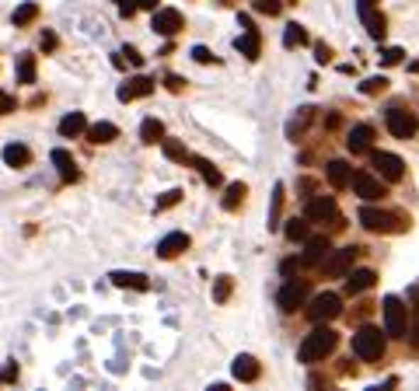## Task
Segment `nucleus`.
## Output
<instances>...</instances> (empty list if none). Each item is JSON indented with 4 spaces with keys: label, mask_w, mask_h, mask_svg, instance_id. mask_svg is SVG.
Returning a JSON list of instances; mask_svg holds the SVG:
<instances>
[{
    "label": "nucleus",
    "mask_w": 419,
    "mask_h": 391,
    "mask_svg": "<svg viewBox=\"0 0 419 391\" xmlns=\"http://www.w3.org/2000/svg\"><path fill=\"white\" fill-rule=\"evenodd\" d=\"M335 343H339V336L329 329V321H318V325H315V329L300 339L297 360H300V363H318V360H325V356L332 353Z\"/></svg>",
    "instance_id": "f257e3e1"
},
{
    "label": "nucleus",
    "mask_w": 419,
    "mask_h": 391,
    "mask_svg": "<svg viewBox=\"0 0 419 391\" xmlns=\"http://www.w3.org/2000/svg\"><path fill=\"white\" fill-rule=\"evenodd\" d=\"M353 353H357L360 360H381V356H384V336H381V329L364 325V329L353 336Z\"/></svg>",
    "instance_id": "f03ea898"
},
{
    "label": "nucleus",
    "mask_w": 419,
    "mask_h": 391,
    "mask_svg": "<svg viewBox=\"0 0 419 391\" xmlns=\"http://www.w3.org/2000/svg\"><path fill=\"white\" fill-rule=\"evenodd\" d=\"M406 329H409V307L402 304L395 294H388L384 297V336H406Z\"/></svg>",
    "instance_id": "7ed1b4c3"
},
{
    "label": "nucleus",
    "mask_w": 419,
    "mask_h": 391,
    "mask_svg": "<svg viewBox=\"0 0 419 391\" xmlns=\"http://www.w3.org/2000/svg\"><path fill=\"white\" fill-rule=\"evenodd\" d=\"M342 314V297L332 294V290H325V294H315L311 301H308V318L318 325V321H332Z\"/></svg>",
    "instance_id": "20e7f679"
},
{
    "label": "nucleus",
    "mask_w": 419,
    "mask_h": 391,
    "mask_svg": "<svg viewBox=\"0 0 419 391\" xmlns=\"http://www.w3.org/2000/svg\"><path fill=\"white\" fill-rule=\"evenodd\" d=\"M360 224H364L371 234H391V231H402V227H406L402 217H395V214H388V210H374V206H364V210H360Z\"/></svg>",
    "instance_id": "39448f33"
},
{
    "label": "nucleus",
    "mask_w": 419,
    "mask_h": 391,
    "mask_svg": "<svg viewBox=\"0 0 419 391\" xmlns=\"http://www.w3.org/2000/svg\"><path fill=\"white\" fill-rule=\"evenodd\" d=\"M304 217L315 220V224H335V227H342V217H339V206H335V196H311L308 199V210H304Z\"/></svg>",
    "instance_id": "423d86ee"
},
{
    "label": "nucleus",
    "mask_w": 419,
    "mask_h": 391,
    "mask_svg": "<svg viewBox=\"0 0 419 391\" xmlns=\"http://www.w3.org/2000/svg\"><path fill=\"white\" fill-rule=\"evenodd\" d=\"M384 123H388V130L395 133L398 140H409V136L419 130L416 116H413V112H406L402 105H391V109L384 112Z\"/></svg>",
    "instance_id": "0eeeda50"
},
{
    "label": "nucleus",
    "mask_w": 419,
    "mask_h": 391,
    "mask_svg": "<svg viewBox=\"0 0 419 391\" xmlns=\"http://www.w3.org/2000/svg\"><path fill=\"white\" fill-rule=\"evenodd\" d=\"M276 304H280V311H297V307L308 304V283L304 280H287L283 287H280V294H276Z\"/></svg>",
    "instance_id": "6e6552de"
},
{
    "label": "nucleus",
    "mask_w": 419,
    "mask_h": 391,
    "mask_svg": "<svg viewBox=\"0 0 419 391\" xmlns=\"http://www.w3.org/2000/svg\"><path fill=\"white\" fill-rule=\"evenodd\" d=\"M371 161H374L377 175H381L384 182H402V178H406V161H402L398 154H388V150H374V154H371Z\"/></svg>",
    "instance_id": "1a4fd4ad"
},
{
    "label": "nucleus",
    "mask_w": 419,
    "mask_h": 391,
    "mask_svg": "<svg viewBox=\"0 0 419 391\" xmlns=\"http://www.w3.org/2000/svg\"><path fill=\"white\" fill-rule=\"evenodd\" d=\"M329 255H332V241H329L325 234H315V238L308 234V238H304V255H300L304 265H311V269H315V265H325Z\"/></svg>",
    "instance_id": "9d476101"
},
{
    "label": "nucleus",
    "mask_w": 419,
    "mask_h": 391,
    "mask_svg": "<svg viewBox=\"0 0 419 391\" xmlns=\"http://www.w3.org/2000/svg\"><path fill=\"white\" fill-rule=\"evenodd\" d=\"M151 28H154L158 35L171 39V35H178V32L185 28V21H182V14H178L175 7H158V11H154V21H151Z\"/></svg>",
    "instance_id": "9b49d317"
},
{
    "label": "nucleus",
    "mask_w": 419,
    "mask_h": 391,
    "mask_svg": "<svg viewBox=\"0 0 419 391\" xmlns=\"http://www.w3.org/2000/svg\"><path fill=\"white\" fill-rule=\"evenodd\" d=\"M360 252H364L360 245H346V248L332 252V255L325 259V265H322V269H325L329 276H346V272L353 269V262H357V255H360Z\"/></svg>",
    "instance_id": "f8f14e48"
},
{
    "label": "nucleus",
    "mask_w": 419,
    "mask_h": 391,
    "mask_svg": "<svg viewBox=\"0 0 419 391\" xmlns=\"http://www.w3.org/2000/svg\"><path fill=\"white\" fill-rule=\"evenodd\" d=\"M371 143H374V126H367V123H360V126H353L346 133V150L349 154H367Z\"/></svg>",
    "instance_id": "ddd939ff"
},
{
    "label": "nucleus",
    "mask_w": 419,
    "mask_h": 391,
    "mask_svg": "<svg viewBox=\"0 0 419 391\" xmlns=\"http://www.w3.org/2000/svg\"><path fill=\"white\" fill-rule=\"evenodd\" d=\"M353 189H357V196L360 199H381L384 196V185H381V178H374V175H367V172H357L353 175Z\"/></svg>",
    "instance_id": "4468645a"
},
{
    "label": "nucleus",
    "mask_w": 419,
    "mask_h": 391,
    "mask_svg": "<svg viewBox=\"0 0 419 391\" xmlns=\"http://www.w3.org/2000/svg\"><path fill=\"white\" fill-rule=\"evenodd\" d=\"M189 248V234H182V231H171L165 234L161 241H158V255L161 259H175V255H182Z\"/></svg>",
    "instance_id": "2eb2a0df"
},
{
    "label": "nucleus",
    "mask_w": 419,
    "mask_h": 391,
    "mask_svg": "<svg viewBox=\"0 0 419 391\" xmlns=\"http://www.w3.org/2000/svg\"><path fill=\"white\" fill-rule=\"evenodd\" d=\"M374 269H349L346 272V294L353 297V294H364V290H371L374 287Z\"/></svg>",
    "instance_id": "dca6fc26"
},
{
    "label": "nucleus",
    "mask_w": 419,
    "mask_h": 391,
    "mask_svg": "<svg viewBox=\"0 0 419 391\" xmlns=\"http://www.w3.org/2000/svg\"><path fill=\"white\" fill-rule=\"evenodd\" d=\"M151 91H154V81H151V77H143V74H140V77H129V81H126V84L119 87V101H133V98H147Z\"/></svg>",
    "instance_id": "f3484780"
},
{
    "label": "nucleus",
    "mask_w": 419,
    "mask_h": 391,
    "mask_svg": "<svg viewBox=\"0 0 419 391\" xmlns=\"http://www.w3.org/2000/svg\"><path fill=\"white\" fill-rule=\"evenodd\" d=\"M231 370H234V378H238V381H245V385H249V381H259V374H262L259 360H255V356H249V353L234 356V367H231Z\"/></svg>",
    "instance_id": "a211bd4d"
},
{
    "label": "nucleus",
    "mask_w": 419,
    "mask_h": 391,
    "mask_svg": "<svg viewBox=\"0 0 419 391\" xmlns=\"http://www.w3.org/2000/svg\"><path fill=\"white\" fill-rule=\"evenodd\" d=\"M360 18H364V28H367V35L371 39H384V32H388V21H384V14L377 11V7H367V11H360Z\"/></svg>",
    "instance_id": "6ab92c4d"
},
{
    "label": "nucleus",
    "mask_w": 419,
    "mask_h": 391,
    "mask_svg": "<svg viewBox=\"0 0 419 391\" xmlns=\"http://www.w3.org/2000/svg\"><path fill=\"white\" fill-rule=\"evenodd\" d=\"M53 165H56V172H60V178H63V182H77V178H81L77 165H74V158H70L63 147H56V150H53Z\"/></svg>",
    "instance_id": "aec40b11"
},
{
    "label": "nucleus",
    "mask_w": 419,
    "mask_h": 391,
    "mask_svg": "<svg viewBox=\"0 0 419 391\" xmlns=\"http://www.w3.org/2000/svg\"><path fill=\"white\" fill-rule=\"evenodd\" d=\"M116 287H133V290H151V280L143 276V272H126V269H116L112 276H109Z\"/></svg>",
    "instance_id": "412c9836"
},
{
    "label": "nucleus",
    "mask_w": 419,
    "mask_h": 391,
    "mask_svg": "<svg viewBox=\"0 0 419 391\" xmlns=\"http://www.w3.org/2000/svg\"><path fill=\"white\" fill-rule=\"evenodd\" d=\"M325 175H329L332 189H346V185L353 182V168H349L346 161H329V165H325Z\"/></svg>",
    "instance_id": "4be33fe9"
},
{
    "label": "nucleus",
    "mask_w": 419,
    "mask_h": 391,
    "mask_svg": "<svg viewBox=\"0 0 419 391\" xmlns=\"http://www.w3.org/2000/svg\"><path fill=\"white\" fill-rule=\"evenodd\" d=\"M4 161H7V168H25L32 161V150L25 143H7L4 147Z\"/></svg>",
    "instance_id": "5701e85b"
},
{
    "label": "nucleus",
    "mask_w": 419,
    "mask_h": 391,
    "mask_svg": "<svg viewBox=\"0 0 419 391\" xmlns=\"http://www.w3.org/2000/svg\"><path fill=\"white\" fill-rule=\"evenodd\" d=\"M116 136H119L116 123H94V126H87V140L91 143H112Z\"/></svg>",
    "instance_id": "b1692460"
},
{
    "label": "nucleus",
    "mask_w": 419,
    "mask_h": 391,
    "mask_svg": "<svg viewBox=\"0 0 419 391\" xmlns=\"http://www.w3.org/2000/svg\"><path fill=\"white\" fill-rule=\"evenodd\" d=\"M60 133H63V136H81V133H87V119H84V112H70V116H63V119H60Z\"/></svg>",
    "instance_id": "393cba45"
},
{
    "label": "nucleus",
    "mask_w": 419,
    "mask_h": 391,
    "mask_svg": "<svg viewBox=\"0 0 419 391\" xmlns=\"http://www.w3.org/2000/svg\"><path fill=\"white\" fill-rule=\"evenodd\" d=\"M238 49H241V56H249V60H259V49H262V43H259V32L255 28H249L245 35H238Z\"/></svg>",
    "instance_id": "a878e982"
},
{
    "label": "nucleus",
    "mask_w": 419,
    "mask_h": 391,
    "mask_svg": "<svg viewBox=\"0 0 419 391\" xmlns=\"http://www.w3.org/2000/svg\"><path fill=\"white\" fill-rule=\"evenodd\" d=\"M140 140H143V143H161V140H165V123H161V119H143Z\"/></svg>",
    "instance_id": "bb28decb"
},
{
    "label": "nucleus",
    "mask_w": 419,
    "mask_h": 391,
    "mask_svg": "<svg viewBox=\"0 0 419 391\" xmlns=\"http://www.w3.org/2000/svg\"><path fill=\"white\" fill-rule=\"evenodd\" d=\"M18 84H36V56H18Z\"/></svg>",
    "instance_id": "cd10ccee"
},
{
    "label": "nucleus",
    "mask_w": 419,
    "mask_h": 391,
    "mask_svg": "<svg viewBox=\"0 0 419 391\" xmlns=\"http://www.w3.org/2000/svg\"><path fill=\"white\" fill-rule=\"evenodd\" d=\"M189 165H196V168H200V175H203V182H207V185H213V189L224 182V178H220V172L213 168V161H207V158H189Z\"/></svg>",
    "instance_id": "c85d7f7f"
},
{
    "label": "nucleus",
    "mask_w": 419,
    "mask_h": 391,
    "mask_svg": "<svg viewBox=\"0 0 419 391\" xmlns=\"http://www.w3.org/2000/svg\"><path fill=\"white\" fill-rule=\"evenodd\" d=\"M283 234H287V241H304L308 238V217H290Z\"/></svg>",
    "instance_id": "c756f323"
},
{
    "label": "nucleus",
    "mask_w": 419,
    "mask_h": 391,
    "mask_svg": "<svg viewBox=\"0 0 419 391\" xmlns=\"http://www.w3.org/2000/svg\"><path fill=\"white\" fill-rule=\"evenodd\" d=\"M161 150H165L168 161H182V165H185V161L192 158V154H189V150H185V147L178 143V140H161Z\"/></svg>",
    "instance_id": "7c9ffc66"
},
{
    "label": "nucleus",
    "mask_w": 419,
    "mask_h": 391,
    "mask_svg": "<svg viewBox=\"0 0 419 391\" xmlns=\"http://www.w3.org/2000/svg\"><path fill=\"white\" fill-rule=\"evenodd\" d=\"M36 18H39V4H21V7L14 11V25H18V28L32 25Z\"/></svg>",
    "instance_id": "2f4dec72"
},
{
    "label": "nucleus",
    "mask_w": 419,
    "mask_h": 391,
    "mask_svg": "<svg viewBox=\"0 0 419 391\" xmlns=\"http://www.w3.org/2000/svg\"><path fill=\"white\" fill-rule=\"evenodd\" d=\"M241 199H245V185H241V182H231L227 192H224V210H238Z\"/></svg>",
    "instance_id": "473e14b6"
},
{
    "label": "nucleus",
    "mask_w": 419,
    "mask_h": 391,
    "mask_svg": "<svg viewBox=\"0 0 419 391\" xmlns=\"http://www.w3.org/2000/svg\"><path fill=\"white\" fill-rule=\"evenodd\" d=\"M304 43H308V32H304L297 21H293V25H287V32H283V45H287V49H293V45H304Z\"/></svg>",
    "instance_id": "72a5a7b5"
},
{
    "label": "nucleus",
    "mask_w": 419,
    "mask_h": 391,
    "mask_svg": "<svg viewBox=\"0 0 419 391\" xmlns=\"http://www.w3.org/2000/svg\"><path fill=\"white\" fill-rule=\"evenodd\" d=\"M280 210H283V185L273 189V206H269V227H280Z\"/></svg>",
    "instance_id": "f704fd0d"
},
{
    "label": "nucleus",
    "mask_w": 419,
    "mask_h": 391,
    "mask_svg": "<svg viewBox=\"0 0 419 391\" xmlns=\"http://www.w3.org/2000/svg\"><path fill=\"white\" fill-rule=\"evenodd\" d=\"M227 297H231V276H217V283H213V301L224 304Z\"/></svg>",
    "instance_id": "c9c22d12"
},
{
    "label": "nucleus",
    "mask_w": 419,
    "mask_h": 391,
    "mask_svg": "<svg viewBox=\"0 0 419 391\" xmlns=\"http://www.w3.org/2000/svg\"><path fill=\"white\" fill-rule=\"evenodd\" d=\"M182 203V189H168L165 196H158V210H171Z\"/></svg>",
    "instance_id": "e433bc0d"
},
{
    "label": "nucleus",
    "mask_w": 419,
    "mask_h": 391,
    "mask_svg": "<svg viewBox=\"0 0 419 391\" xmlns=\"http://www.w3.org/2000/svg\"><path fill=\"white\" fill-rule=\"evenodd\" d=\"M402 56H406V53H402L398 45H388V49H381V63H384V67H395V63H402Z\"/></svg>",
    "instance_id": "4c0bfd02"
},
{
    "label": "nucleus",
    "mask_w": 419,
    "mask_h": 391,
    "mask_svg": "<svg viewBox=\"0 0 419 391\" xmlns=\"http://www.w3.org/2000/svg\"><path fill=\"white\" fill-rule=\"evenodd\" d=\"M384 87H388V77H367V81L360 84V91H364V94H381Z\"/></svg>",
    "instance_id": "58836bf2"
},
{
    "label": "nucleus",
    "mask_w": 419,
    "mask_h": 391,
    "mask_svg": "<svg viewBox=\"0 0 419 391\" xmlns=\"http://www.w3.org/2000/svg\"><path fill=\"white\" fill-rule=\"evenodd\" d=\"M280 7H283L280 0H255V11H259V14H269V18L280 14Z\"/></svg>",
    "instance_id": "ea45409f"
},
{
    "label": "nucleus",
    "mask_w": 419,
    "mask_h": 391,
    "mask_svg": "<svg viewBox=\"0 0 419 391\" xmlns=\"http://www.w3.org/2000/svg\"><path fill=\"white\" fill-rule=\"evenodd\" d=\"M308 119H311V109H300V116H297L290 126H287V133H290V136H293V133H300L304 126H308Z\"/></svg>",
    "instance_id": "a19ab883"
},
{
    "label": "nucleus",
    "mask_w": 419,
    "mask_h": 391,
    "mask_svg": "<svg viewBox=\"0 0 419 391\" xmlns=\"http://www.w3.org/2000/svg\"><path fill=\"white\" fill-rule=\"evenodd\" d=\"M315 60H318V63H329V60H332V49L325 43H315Z\"/></svg>",
    "instance_id": "79ce46f5"
},
{
    "label": "nucleus",
    "mask_w": 419,
    "mask_h": 391,
    "mask_svg": "<svg viewBox=\"0 0 419 391\" xmlns=\"http://www.w3.org/2000/svg\"><path fill=\"white\" fill-rule=\"evenodd\" d=\"M192 60H196V63H213V53H210L207 45H196V49H192Z\"/></svg>",
    "instance_id": "37998d69"
},
{
    "label": "nucleus",
    "mask_w": 419,
    "mask_h": 391,
    "mask_svg": "<svg viewBox=\"0 0 419 391\" xmlns=\"http://www.w3.org/2000/svg\"><path fill=\"white\" fill-rule=\"evenodd\" d=\"M116 4H119V14H123V18H133V14H136V7H140L136 0H116Z\"/></svg>",
    "instance_id": "c03bdc74"
},
{
    "label": "nucleus",
    "mask_w": 419,
    "mask_h": 391,
    "mask_svg": "<svg viewBox=\"0 0 419 391\" xmlns=\"http://www.w3.org/2000/svg\"><path fill=\"white\" fill-rule=\"evenodd\" d=\"M300 265H304V262H297V259H287V262H283V265H280V272H283V276H293V272H297V269H300Z\"/></svg>",
    "instance_id": "a18cd8bd"
},
{
    "label": "nucleus",
    "mask_w": 419,
    "mask_h": 391,
    "mask_svg": "<svg viewBox=\"0 0 419 391\" xmlns=\"http://www.w3.org/2000/svg\"><path fill=\"white\" fill-rule=\"evenodd\" d=\"M56 43H60V39H56L53 32H42V39H39L42 49H56Z\"/></svg>",
    "instance_id": "49530a36"
},
{
    "label": "nucleus",
    "mask_w": 419,
    "mask_h": 391,
    "mask_svg": "<svg viewBox=\"0 0 419 391\" xmlns=\"http://www.w3.org/2000/svg\"><path fill=\"white\" fill-rule=\"evenodd\" d=\"M165 84H168V91H182V87H185V81H182V77H175V74H168Z\"/></svg>",
    "instance_id": "de8ad7c7"
},
{
    "label": "nucleus",
    "mask_w": 419,
    "mask_h": 391,
    "mask_svg": "<svg viewBox=\"0 0 419 391\" xmlns=\"http://www.w3.org/2000/svg\"><path fill=\"white\" fill-rule=\"evenodd\" d=\"M0 112H4V116L14 112V98H11V94H0Z\"/></svg>",
    "instance_id": "09e8293b"
},
{
    "label": "nucleus",
    "mask_w": 419,
    "mask_h": 391,
    "mask_svg": "<svg viewBox=\"0 0 419 391\" xmlns=\"http://www.w3.org/2000/svg\"><path fill=\"white\" fill-rule=\"evenodd\" d=\"M123 56H129V60H133V63H143V56H140V53H136V49H133V45H126V49H123Z\"/></svg>",
    "instance_id": "8fccbe9b"
},
{
    "label": "nucleus",
    "mask_w": 419,
    "mask_h": 391,
    "mask_svg": "<svg viewBox=\"0 0 419 391\" xmlns=\"http://www.w3.org/2000/svg\"><path fill=\"white\" fill-rule=\"evenodd\" d=\"M136 4H140L143 11H158V0H136Z\"/></svg>",
    "instance_id": "3c124183"
},
{
    "label": "nucleus",
    "mask_w": 419,
    "mask_h": 391,
    "mask_svg": "<svg viewBox=\"0 0 419 391\" xmlns=\"http://www.w3.org/2000/svg\"><path fill=\"white\" fill-rule=\"evenodd\" d=\"M367 7H377V0H357V11H367Z\"/></svg>",
    "instance_id": "603ef678"
}]
</instances>
